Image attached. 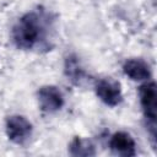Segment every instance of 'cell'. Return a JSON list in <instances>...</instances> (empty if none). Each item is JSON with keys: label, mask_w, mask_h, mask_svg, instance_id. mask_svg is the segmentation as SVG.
Listing matches in <instances>:
<instances>
[{"label": "cell", "mask_w": 157, "mask_h": 157, "mask_svg": "<svg viewBox=\"0 0 157 157\" xmlns=\"http://www.w3.org/2000/svg\"><path fill=\"white\" fill-rule=\"evenodd\" d=\"M48 32L47 18L43 13L31 11L21 16L12 27L11 37L15 45L22 50L37 48Z\"/></svg>", "instance_id": "obj_1"}, {"label": "cell", "mask_w": 157, "mask_h": 157, "mask_svg": "<svg viewBox=\"0 0 157 157\" xmlns=\"http://www.w3.org/2000/svg\"><path fill=\"white\" fill-rule=\"evenodd\" d=\"M139 101L147 120V126L150 129L151 136L156 139V118H157V90L153 81H146L139 87Z\"/></svg>", "instance_id": "obj_2"}, {"label": "cell", "mask_w": 157, "mask_h": 157, "mask_svg": "<svg viewBox=\"0 0 157 157\" xmlns=\"http://www.w3.org/2000/svg\"><path fill=\"white\" fill-rule=\"evenodd\" d=\"M5 131L10 141H12L16 145H23L31 139L33 126L26 117L13 114L7 117L5 123Z\"/></svg>", "instance_id": "obj_3"}, {"label": "cell", "mask_w": 157, "mask_h": 157, "mask_svg": "<svg viewBox=\"0 0 157 157\" xmlns=\"http://www.w3.org/2000/svg\"><path fill=\"white\" fill-rule=\"evenodd\" d=\"M96 96L108 107H117L123 101L120 83L110 77L101 78L94 85Z\"/></svg>", "instance_id": "obj_4"}, {"label": "cell", "mask_w": 157, "mask_h": 157, "mask_svg": "<svg viewBox=\"0 0 157 157\" xmlns=\"http://www.w3.org/2000/svg\"><path fill=\"white\" fill-rule=\"evenodd\" d=\"M37 99L39 108L45 113H55L64 105L63 92L53 85L42 86L37 92Z\"/></svg>", "instance_id": "obj_5"}, {"label": "cell", "mask_w": 157, "mask_h": 157, "mask_svg": "<svg viewBox=\"0 0 157 157\" xmlns=\"http://www.w3.org/2000/svg\"><path fill=\"white\" fill-rule=\"evenodd\" d=\"M110 151L121 157H132L136 155V144L132 136L125 131H117L109 139Z\"/></svg>", "instance_id": "obj_6"}, {"label": "cell", "mask_w": 157, "mask_h": 157, "mask_svg": "<svg viewBox=\"0 0 157 157\" xmlns=\"http://www.w3.org/2000/svg\"><path fill=\"white\" fill-rule=\"evenodd\" d=\"M123 72L130 80L137 81V82L150 81L152 76L150 65L145 60L139 58H131L125 60V63L123 64Z\"/></svg>", "instance_id": "obj_7"}, {"label": "cell", "mask_w": 157, "mask_h": 157, "mask_svg": "<svg viewBox=\"0 0 157 157\" xmlns=\"http://www.w3.org/2000/svg\"><path fill=\"white\" fill-rule=\"evenodd\" d=\"M69 153L71 156H94V146L91 141L82 137H74L69 145Z\"/></svg>", "instance_id": "obj_8"}, {"label": "cell", "mask_w": 157, "mask_h": 157, "mask_svg": "<svg viewBox=\"0 0 157 157\" xmlns=\"http://www.w3.org/2000/svg\"><path fill=\"white\" fill-rule=\"evenodd\" d=\"M65 74L67 76V80H71L72 82H78L83 76V69L81 67L78 60L76 56L70 55L65 60Z\"/></svg>", "instance_id": "obj_9"}]
</instances>
